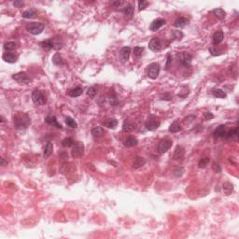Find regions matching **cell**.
<instances>
[{
    "instance_id": "1",
    "label": "cell",
    "mask_w": 239,
    "mask_h": 239,
    "mask_svg": "<svg viewBox=\"0 0 239 239\" xmlns=\"http://www.w3.org/2000/svg\"><path fill=\"white\" fill-rule=\"evenodd\" d=\"M14 127L17 130H25L30 125L31 120L30 118L24 113H18L14 116Z\"/></svg>"
},
{
    "instance_id": "2",
    "label": "cell",
    "mask_w": 239,
    "mask_h": 239,
    "mask_svg": "<svg viewBox=\"0 0 239 239\" xmlns=\"http://www.w3.org/2000/svg\"><path fill=\"white\" fill-rule=\"evenodd\" d=\"M44 24L42 23H38V22H32V23H29L27 25H26V30L27 32H29L32 35H39L44 30Z\"/></svg>"
},
{
    "instance_id": "3",
    "label": "cell",
    "mask_w": 239,
    "mask_h": 239,
    "mask_svg": "<svg viewBox=\"0 0 239 239\" xmlns=\"http://www.w3.org/2000/svg\"><path fill=\"white\" fill-rule=\"evenodd\" d=\"M172 145H173V141L171 139H169V138L162 139L157 146L158 153H160V154H164V153H165L166 151H168L170 149H171Z\"/></svg>"
},
{
    "instance_id": "4",
    "label": "cell",
    "mask_w": 239,
    "mask_h": 239,
    "mask_svg": "<svg viewBox=\"0 0 239 239\" xmlns=\"http://www.w3.org/2000/svg\"><path fill=\"white\" fill-rule=\"evenodd\" d=\"M32 100L35 104L38 105V106H43L46 104L47 99L45 97V95L42 93L38 89L34 90L32 92Z\"/></svg>"
},
{
    "instance_id": "5",
    "label": "cell",
    "mask_w": 239,
    "mask_h": 239,
    "mask_svg": "<svg viewBox=\"0 0 239 239\" xmlns=\"http://www.w3.org/2000/svg\"><path fill=\"white\" fill-rule=\"evenodd\" d=\"M12 79L19 82L21 84H28L32 81V79L28 76V74L26 72H19L16 73L14 75H12Z\"/></svg>"
},
{
    "instance_id": "6",
    "label": "cell",
    "mask_w": 239,
    "mask_h": 239,
    "mask_svg": "<svg viewBox=\"0 0 239 239\" xmlns=\"http://www.w3.org/2000/svg\"><path fill=\"white\" fill-rule=\"evenodd\" d=\"M84 153V145L82 142H77L72 146L71 155L73 158H80Z\"/></svg>"
},
{
    "instance_id": "7",
    "label": "cell",
    "mask_w": 239,
    "mask_h": 239,
    "mask_svg": "<svg viewBox=\"0 0 239 239\" xmlns=\"http://www.w3.org/2000/svg\"><path fill=\"white\" fill-rule=\"evenodd\" d=\"M161 70V66L158 63H152L148 66V76L151 80L157 79Z\"/></svg>"
},
{
    "instance_id": "8",
    "label": "cell",
    "mask_w": 239,
    "mask_h": 239,
    "mask_svg": "<svg viewBox=\"0 0 239 239\" xmlns=\"http://www.w3.org/2000/svg\"><path fill=\"white\" fill-rule=\"evenodd\" d=\"M160 125H161L160 121L154 117H150L146 121V123H145V126H146V128L150 131L156 130Z\"/></svg>"
},
{
    "instance_id": "9",
    "label": "cell",
    "mask_w": 239,
    "mask_h": 239,
    "mask_svg": "<svg viewBox=\"0 0 239 239\" xmlns=\"http://www.w3.org/2000/svg\"><path fill=\"white\" fill-rule=\"evenodd\" d=\"M178 61L180 62V64L184 66H189L192 63V56L189 53H187L185 52L181 53L178 54Z\"/></svg>"
},
{
    "instance_id": "10",
    "label": "cell",
    "mask_w": 239,
    "mask_h": 239,
    "mask_svg": "<svg viewBox=\"0 0 239 239\" xmlns=\"http://www.w3.org/2000/svg\"><path fill=\"white\" fill-rule=\"evenodd\" d=\"M149 48L152 52H159L162 49V41L159 38H153L149 43Z\"/></svg>"
},
{
    "instance_id": "11",
    "label": "cell",
    "mask_w": 239,
    "mask_h": 239,
    "mask_svg": "<svg viewBox=\"0 0 239 239\" xmlns=\"http://www.w3.org/2000/svg\"><path fill=\"white\" fill-rule=\"evenodd\" d=\"M136 129V124L135 123L130 121V120H125L123 124V131L125 133L133 132Z\"/></svg>"
},
{
    "instance_id": "12",
    "label": "cell",
    "mask_w": 239,
    "mask_h": 239,
    "mask_svg": "<svg viewBox=\"0 0 239 239\" xmlns=\"http://www.w3.org/2000/svg\"><path fill=\"white\" fill-rule=\"evenodd\" d=\"M131 53V48L130 47H123L121 50H120V58H121L122 62H126L129 60Z\"/></svg>"
},
{
    "instance_id": "13",
    "label": "cell",
    "mask_w": 239,
    "mask_h": 239,
    "mask_svg": "<svg viewBox=\"0 0 239 239\" xmlns=\"http://www.w3.org/2000/svg\"><path fill=\"white\" fill-rule=\"evenodd\" d=\"M2 59L7 63L13 64V63L17 62V60H18V55L13 53H5L2 55Z\"/></svg>"
},
{
    "instance_id": "14",
    "label": "cell",
    "mask_w": 239,
    "mask_h": 239,
    "mask_svg": "<svg viewBox=\"0 0 239 239\" xmlns=\"http://www.w3.org/2000/svg\"><path fill=\"white\" fill-rule=\"evenodd\" d=\"M165 24V20L164 19H157V20H154L150 26V29L151 31H157L159 30L162 26H164Z\"/></svg>"
},
{
    "instance_id": "15",
    "label": "cell",
    "mask_w": 239,
    "mask_h": 239,
    "mask_svg": "<svg viewBox=\"0 0 239 239\" xmlns=\"http://www.w3.org/2000/svg\"><path fill=\"white\" fill-rule=\"evenodd\" d=\"M45 122L48 124L52 125L53 127H56V128H59V129H62V128H63L62 125L58 123V121H57V119H56L55 116H47L45 118Z\"/></svg>"
},
{
    "instance_id": "16",
    "label": "cell",
    "mask_w": 239,
    "mask_h": 239,
    "mask_svg": "<svg viewBox=\"0 0 239 239\" xmlns=\"http://www.w3.org/2000/svg\"><path fill=\"white\" fill-rule=\"evenodd\" d=\"M224 38V34L222 31H218L216 32L214 35H213V38H212V42L214 45H218L219 44L220 42H222Z\"/></svg>"
},
{
    "instance_id": "17",
    "label": "cell",
    "mask_w": 239,
    "mask_h": 239,
    "mask_svg": "<svg viewBox=\"0 0 239 239\" xmlns=\"http://www.w3.org/2000/svg\"><path fill=\"white\" fill-rule=\"evenodd\" d=\"M188 23H189V21H188V19H186L185 17H179V18H177L175 21L174 26L175 27H177V28H181V27L186 26Z\"/></svg>"
},
{
    "instance_id": "18",
    "label": "cell",
    "mask_w": 239,
    "mask_h": 239,
    "mask_svg": "<svg viewBox=\"0 0 239 239\" xmlns=\"http://www.w3.org/2000/svg\"><path fill=\"white\" fill-rule=\"evenodd\" d=\"M118 124V121L116 119L114 118H109L107 120H106V121L103 123V125L105 127H107L109 128V129H112V128H115Z\"/></svg>"
},
{
    "instance_id": "19",
    "label": "cell",
    "mask_w": 239,
    "mask_h": 239,
    "mask_svg": "<svg viewBox=\"0 0 239 239\" xmlns=\"http://www.w3.org/2000/svg\"><path fill=\"white\" fill-rule=\"evenodd\" d=\"M184 155V149L183 147L181 146H177L176 150H175V152L173 154V159L174 160H178V159H181Z\"/></svg>"
},
{
    "instance_id": "20",
    "label": "cell",
    "mask_w": 239,
    "mask_h": 239,
    "mask_svg": "<svg viewBox=\"0 0 239 239\" xmlns=\"http://www.w3.org/2000/svg\"><path fill=\"white\" fill-rule=\"evenodd\" d=\"M138 143V139L134 136H128V138L124 140L123 144L125 147H134V146H136Z\"/></svg>"
},
{
    "instance_id": "21",
    "label": "cell",
    "mask_w": 239,
    "mask_h": 239,
    "mask_svg": "<svg viewBox=\"0 0 239 239\" xmlns=\"http://www.w3.org/2000/svg\"><path fill=\"white\" fill-rule=\"evenodd\" d=\"M82 92H83V90L81 87H76L68 92V95L71 97H78L82 95Z\"/></svg>"
},
{
    "instance_id": "22",
    "label": "cell",
    "mask_w": 239,
    "mask_h": 239,
    "mask_svg": "<svg viewBox=\"0 0 239 239\" xmlns=\"http://www.w3.org/2000/svg\"><path fill=\"white\" fill-rule=\"evenodd\" d=\"M145 164H146V160H145L144 158H142V157H140V156H138V157L135 159V161H134L133 167L135 169H138V168L143 166Z\"/></svg>"
},
{
    "instance_id": "23",
    "label": "cell",
    "mask_w": 239,
    "mask_h": 239,
    "mask_svg": "<svg viewBox=\"0 0 239 239\" xmlns=\"http://www.w3.org/2000/svg\"><path fill=\"white\" fill-rule=\"evenodd\" d=\"M225 135V125H219L214 131L215 138H224Z\"/></svg>"
},
{
    "instance_id": "24",
    "label": "cell",
    "mask_w": 239,
    "mask_h": 239,
    "mask_svg": "<svg viewBox=\"0 0 239 239\" xmlns=\"http://www.w3.org/2000/svg\"><path fill=\"white\" fill-rule=\"evenodd\" d=\"M40 46L45 50H50L54 48V43L53 39H46L44 41L40 42Z\"/></svg>"
},
{
    "instance_id": "25",
    "label": "cell",
    "mask_w": 239,
    "mask_h": 239,
    "mask_svg": "<svg viewBox=\"0 0 239 239\" xmlns=\"http://www.w3.org/2000/svg\"><path fill=\"white\" fill-rule=\"evenodd\" d=\"M222 189H223L224 194L228 196V195H230V194H232V192H234V186H233L232 183H230V182H225V183H223Z\"/></svg>"
},
{
    "instance_id": "26",
    "label": "cell",
    "mask_w": 239,
    "mask_h": 239,
    "mask_svg": "<svg viewBox=\"0 0 239 239\" xmlns=\"http://www.w3.org/2000/svg\"><path fill=\"white\" fill-rule=\"evenodd\" d=\"M104 133H105V130L102 127H100V126L93 127L92 129V135L95 136V138H99V136L103 135Z\"/></svg>"
},
{
    "instance_id": "27",
    "label": "cell",
    "mask_w": 239,
    "mask_h": 239,
    "mask_svg": "<svg viewBox=\"0 0 239 239\" xmlns=\"http://www.w3.org/2000/svg\"><path fill=\"white\" fill-rule=\"evenodd\" d=\"M53 63L55 65H64V60L62 58V56L60 55L59 53H56L53 56Z\"/></svg>"
},
{
    "instance_id": "28",
    "label": "cell",
    "mask_w": 239,
    "mask_h": 239,
    "mask_svg": "<svg viewBox=\"0 0 239 239\" xmlns=\"http://www.w3.org/2000/svg\"><path fill=\"white\" fill-rule=\"evenodd\" d=\"M212 12L219 19H224L225 16H226V12L222 10V8H215V10H213Z\"/></svg>"
},
{
    "instance_id": "29",
    "label": "cell",
    "mask_w": 239,
    "mask_h": 239,
    "mask_svg": "<svg viewBox=\"0 0 239 239\" xmlns=\"http://www.w3.org/2000/svg\"><path fill=\"white\" fill-rule=\"evenodd\" d=\"M53 143L48 142L47 145H46V147H45V149H44V157L45 158L50 157V154L53 153Z\"/></svg>"
},
{
    "instance_id": "30",
    "label": "cell",
    "mask_w": 239,
    "mask_h": 239,
    "mask_svg": "<svg viewBox=\"0 0 239 239\" xmlns=\"http://www.w3.org/2000/svg\"><path fill=\"white\" fill-rule=\"evenodd\" d=\"M212 95L217 98H226L227 95L221 89H214L212 91Z\"/></svg>"
},
{
    "instance_id": "31",
    "label": "cell",
    "mask_w": 239,
    "mask_h": 239,
    "mask_svg": "<svg viewBox=\"0 0 239 239\" xmlns=\"http://www.w3.org/2000/svg\"><path fill=\"white\" fill-rule=\"evenodd\" d=\"M122 12L124 14V15H127V16H132L134 14V8L132 5H127L125 6L124 8H122Z\"/></svg>"
},
{
    "instance_id": "32",
    "label": "cell",
    "mask_w": 239,
    "mask_h": 239,
    "mask_svg": "<svg viewBox=\"0 0 239 239\" xmlns=\"http://www.w3.org/2000/svg\"><path fill=\"white\" fill-rule=\"evenodd\" d=\"M22 16H23V18H25V19H31L36 16V11L33 10H27L23 12Z\"/></svg>"
},
{
    "instance_id": "33",
    "label": "cell",
    "mask_w": 239,
    "mask_h": 239,
    "mask_svg": "<svg viewBox=\"0 0 239 239\" xmlns=\"http://www.w3.org/2000/svg\"><path fill=\"white\" fill-rule=\"evenodd\" d=\"M74 144H75V141L71 138H66L62 141V145L65 148H70L73 146Z\"/></svg>"
},
{
    "instance_id": "34",
    "label": "cell",
    "mask_w": 239,
    "mask_h": 239,
    "mask_svg": "<svg viewBox=\"0 0 239 239\" xmlns=\"http://www.w3.org/2000/svg\"><path fill=\"white\" fill-rule=\"evenodd\" d=\"M87 95H88V96H89L91 99H93V98H95V97L96 96V95H97V89H96V87H95V86H92V87H90V88L88 89V91H87Z\"/></svg>"
},
{
    "instance_id": "35",
    "label": "cell",
    "mask_w": 239,
    "mask_h": 239,
    "mask_svg": "<svg viewBox=\"0 0 239 239\" xmlns=\"http://www.w3.org/2000/svg\"><path fill=\"white\" fill-rule=\"evenodd\" d=\"M180 129H181L180 125H179V123L177 122H174L169 127V131L171 133H177V132L180 131Z\"/></svg>"
},
{
    "instance_id": "36",
    "label": "cell",
    "mask_w": 239,
    "mask_h": 239,
    "mask_svg": "<svg viewBox=\"0 0 239 239\" xmlns=\"http://www.w3.org/2000/svg\"><path fill=\"white\" fill-rule=\"evenodd\" d=\"M65 123H66V124H67V126L68 127H70V128H77L78 127V123H77L76 122H75V120L74 119H72L71 117H66V119H65Z\"/></svg>"
},
{
    "instance_id": "37",
    "label": "cell",
    "mask_w": 239,
    "mask_h": 239,
    "mask_svg": "<svg viewBox=\"0 0 239 239\" xmlns=\"http://www.w3.org/2000/svg\"><path fill=\"white\" fill-rule=\"evenodd\" d=\"M17 48V44L13 41H8L4 44V49L6 50H13Z\"/></svg>"
},
{
    "instance_id": "38",
    "label": "cell",
    "mask_w": 239,
    "mask_h": 239,
    "mask_svg": "<svg viewBox=\"0 0 239 239\" xmlns=\"http://www.w3.org/2000/svg\"><path fill=\"white\" fill-rule=\"evenodd\" d=\"M209 163V158L208 157H204V158H202L200 161H199V164H198V166L200 168H204Z\"/></svg>"
},
{
    "instance_id": "39",
    "label": "cell",
    "mask_w": 239,
    "mask_h": 239,
    "mask_svg": "<svg viewBox=\"0 0 239 239\" xmlns=\"http://www.w3.org/2000/svg\"><path fill=\"white\" fill-rule=\"evenodd\" d=\"M143 50H144V48L143 47H139V46L135 47V49H134V54H135V56L140 57L142 55Z\"/></svg>"
},
{
    "instance_id": "40",
    "label": "cell",
    "mask_w": 239,
    "mask_h": 239,
    "mask_svg": "<svg viewBox=\"0 0 239 239\" xmlns=\"http://www.w3.org/2000/svg\"><path fill=\"white\" fill-rule=\"evenodd\" d=\"M183 173H184V168L183 167H177V168H176L174 171H173L174 176L177 177H181L183 175Z\"/></svg>"
},
{
    "instance_id": "41",
    "label": "cell",
    "mask_w": 239,
    "mask_h": 239,
    "mask_svg": "<svg viewBox=\"0 0 239 239\" xmlns=\"http://www.w3.org/2000/svg\"><path fill=\"white\" fill-rule=\"evenodd\" d=\"M149 5V2L148 1H145V0H140L138 1V10L139 11H144L145 8H146Z\"/></svg>"
},
{
    "instance_id": "42",
    "label": "cell",
    "mask_w": 239,
    "mask_h": 239,
    "mask_svg": "<svg viewBox=\"0 0 239 239\" xmlns=\"http://www.w3.org/2000/svg\"><path fill=\"white\" fill-rule=\"evenodd\" d=\"M171 64H172V56H171V54H170V53H168L167 57H166V65H165V69L166 70L169 69V67H170V65H171Z\"/></svg>"
},
{
    "instance_id": "43",
    "label": "cell",
    "mask_w": 239,
    "mask_h": 239,
    "mask_svg": "<svg viewBox=\"0 0 239 239\" xmlns=\"http://www.w3.org/2000/svg\"><path fill=\"white\" fill-rule=\"evenodd\" d=\"M212 169L214 170V171H215L216 173H220V172H221V168H220L219 165L218 163H216V162H214V163H213V165H212Z\"/></svg>"
},
{
    "instance_id": "44",
    "label": "cell",
    "mask_w": 239,
    "mask_h": 239,
    "mask_svg": "<svg viewBox=\"0 0 239 239\" xmlns=\"http://www.w3.org/2000/svg\"><path fill=\"white\" fill-rule=\"evenodd\" d=\"M173 96L170 95V93H165V95H161V99H163V100H167V101H170V100H172Z\"/></svg>"
},
{
    "instance_id": "45",
    "label": "cell",
    "mask_w": 239,
    "mask_h": 239,
    "mask_svg": "<svg viewBox=\"0 0 239 239\" xmlns=\"http://www.w3.org/2000/svg\"><path fill=\"white\" fill-rule=\"evenodd\" d=\"M209 53L213 55V56H217V55H219V52L218 50H216V49H214V48H209Z\"/></svg>"
},
{
    "instance_id": "46",
    "label": "cell",
    "mask_w": 239,
    "mask_h": 239,
    "mask_svg": "<svg viewBox=\"0 0 239 239\" xmlns=\"http://www.w3.org/2000/svg\"><path fill=\"white\" fill-rule=\"evenodd\" d=\"M204 119H206V120H211V119L214 118V115H213L212 113H210V112H204Z\"/></svg>"
},
{
    "instance_id": "47",
    "label": "cell",
    "mask_w": 239,
    "mask_h": 239,
    "mask_svg": "<svg viewBox=\"0 0 239 239\" xmlns=\"http://www.w3.org/2000/svg\"><path fill=\"white\" fill-rule=\"evenodd\" d=\"M174 34H175V38H177V39H181V38L183 37V34L180 31H176Z\"/></svg>"
},
{
    "instance_id": "48",
    "label": "cell",
    "mask_w": 239,
    "mask_h": 239,
    "mask_svg": "<svg viewBox=\"0 0 239 239\" xmlns=\"http://www.w3.org/2000/svg\"><path fill=\"white\" fill-rule=\"evenodd\" d=\"M13 5H14L16 8H21L22 6L24 5V2H23V1H14V2H13Z\"/></svg>"
},
{
    "instance_id": "49",
    "label": "cell",
    "mask_w": 239,
    "mask_h": 239,
    "mask_svg": "<svg viewBox=\"0 0 239 239\" xmlns=\"http://www.w3.org/2000/svg\"><path fill=\"white\" fill-rule=\"evenodd\" d=\"M7 164H8V162H7V161H6V160H5L3 157H1V165H2V166H4V165H6Z\"/></svg>"
},
{
    "instance_id": "50",
    "label": "cell",
    "mask_w": 239,
    "mask_h": 239,
    "mask_svg": "<svg viewBox=\"0 0 239 239\" xmlns=\"http://www.w3.org/2000/svg\"><path fill=\"white\" fill-rule=\"evenodd\" d=\"M122 1H117V2H113V5L114 6H121L122 5Z\"/></svg>"
},
{
    "instance_id": "51",
    "label": "cell",
    "mask_w": 239,
    "mask_h": 239,
    "mask_svg": "<svg viewBox=\"0 0 239 239\" xmlns=\"http://www.w3.org/2000/svg\"><path fill=\"white\" fill-rule=\"evenodd\" d=\"M4 122H5V119L3 116H1V123H4Z\"/></svg>"
}]
</instances>
